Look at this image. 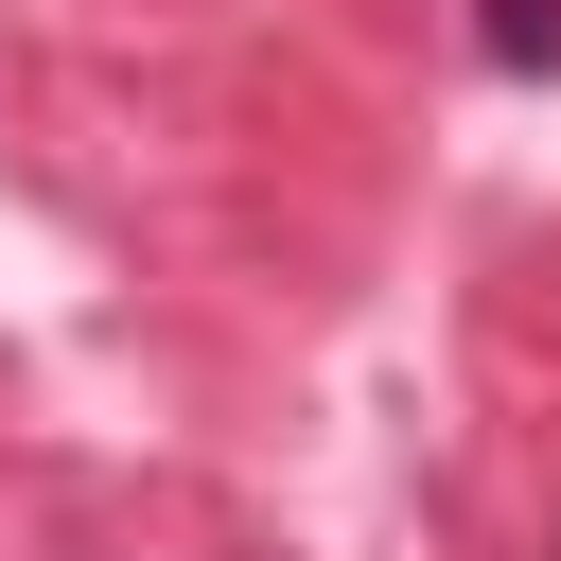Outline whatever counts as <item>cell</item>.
Wrapping results in <instances>:
<instances>
[{
	"label": "cell",
	"instance_id": "obj_1",
	"mask_svg": "<svg viewBox=\"0 0 561 561\" xmlns=\"http://www.w3.org/2000/svg\"><path fill=\"white\" fill-rule=\"evenodd\" d=\"M491 70H561V0H491Z\"/></svg>",
	"mask_w": 561,
	"mask_h": 561
}]
</instances>
